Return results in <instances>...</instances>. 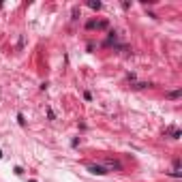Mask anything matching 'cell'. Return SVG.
<instances>
[{"mask_svg": "<svg viewBox=\"0 0 182 182\" xmlns=\"http://www.w3.org/2000/svg\"><path fill=\"white\" fill-rule=\"evenodd\" d=\"M105 165H107L109 169H120V167H122V165H120V163H118V161H107Z\"/></svg>", "mask_w": 182, "mask_h": 182, "instance_id": "2", "label": "cell"}, {"mask_svg": "<svg viewBox=\"0 0 182 182\" xmlns=\"http://www.w3.org/2000/svg\"><path fill=\"white\" fill-rule=\"evenodd\" d=\"M88 171L94 174V176H105V174H107V167H103V165H90Z\"/></svg>", "mask_w": 182, "mask_h": 182, "instance_id": "1", "label": "cell"}, {"mask_svg": "<svg viewBox=\"0 0 182 182\" xmlns=\"http://www.w3.org/2000/svg\"><path fill=\"white\" fill-rule=\"evenodd\" d=\"M180 94H182L180 90H174V92H169V94H167V97H169V99H178V97H180Z\"/></svg>", "mask_w": 182, "mask_h": 182, "instance_id": "4", "label": "cell"}, {"mask_svg": "<svg viewBox=\"0 0 182 182\" xmlns=\"http://www.w3.org/2000/svg\"><path fill=\"white\" fill-rule=\"evenodd\" d=\"M28 182H36V180H28Z\"/></svg>", "mask_w": 182, "mask_h": 182, "instance_id": "5", "label": "cell"}, {"mask_svg": "<svg viewBox=\"0 0 182 182\" xmlns=\"http://www.w3.org/2000/svg\"><path fill=\"white\" fill-rule=\"evenodd\" d=\"M88 7H90V9H94V11H99V9H101L103 4H101L99 0H90V2H88Z\"/></svg>", "mask_w": 182, "mask_h": 182, "instance_id": "3", "label": "cell"}]
</instances>
